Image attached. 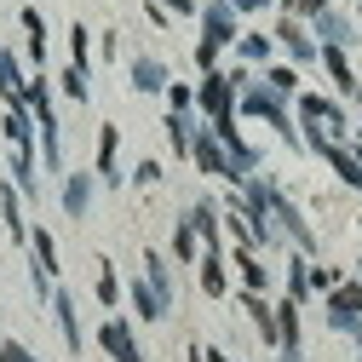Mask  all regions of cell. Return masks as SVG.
Wrapping results in <instances>:
<instances>
[{"label":"cell","instance_id":"6da1fadb","mask_svg":"<svg viewBox=\"0 0 362 362\" xmlns=\"http://www.w3.org/2000/svg\"><path fill=\"white\" fill-rule=\"evenodd\" d=\"M224 47H236V6L230 0H207V18H202V47H196V64L213 69V58Z\"/></svg>","mask_w":362,"mask_h":362},{"label":"cell","instance_id":"7a4b0ae2","mask_svg":"<svg viewBox=\"0 0 362 362\" xmlns=\"http://www.w3.org/2000/svg\"><path fill=\"white\" fill-rule=\"evenodd\" d=\"M98 345H104L115 362H144V351L132 345V328H127V322H104V328H98Z\"/></svg>","mask_w":362,"mask_h":362},{"label":"cell","instance_id":"3957f363","mask_svg":"<svg viewBox=\"0 0 362 362\" xmlns=\"http://www.w3.org/2000/svg\"><path fill=\"white\" fill-rule=\"evenodd\" d=\"M276 35L288 40V52H293L299 64H310V58H316V40H310V35H305V29L293 23V18H282V29H276Z\"/></svg>","mask_w":362,"mask_h":362},{"label":"cell","instance_id":"277c9868","mask_svg":"<svg viewBox=\"0 0 362 362\" xmlns=\"http://www.w3.org/2000/svg\"><path fill=\"white\" fill-rule=\"evenodd\" d=\"M132 86H139V93H161V86H167V69H161L156 58H139V64H132Z\"/></svg>","mask_w":362,"mask_h":362},{"label":"cell","instance_id":"5b68a950","mask_svg":"<svg viewBox=\"0 0 362 362\" xmlns=\"http://www.w3.org/2000/svg\"><path fill=\"white\" fill-rule=\"evenodd\" d=\"M236 270H242V282H247V293H264V288H270V276H264V264H259V259H253L247 247L236 253Z\"/></svg>","mask_w":362,"mask_h":362},{"label":"cell","instance_id":"8992f818","mask_svg":"<svg viewBox=\"0 0 362 362\" xmlns=\"http://www.w3.org/2000/svg\"><path fill=\"white\" fill-rule=\"evenodd\" d=\"M52 310H58V322H64V339H69V351H81V328H75V299H69V293H52Z\"/></svg>","mask_w":362,"mask_h":362},{"label":"cell","instance_id":"52a82bcc","mask_svg":"<svg viewBox=\"0 0 362 362\" xmlns=\"http://www.w3.org/2000/svg\"><path fill=\"white\" fill-rule=\"evenodd\" d=\"M23 29H29V58L40 64V58H47V23H40L35 6H23Z\"/></svg>","mask_w":362,"mask_h":362},{"label":"cell","instance_id":"ba28073f","mask_svg":"<svg viewBox=\"0 0 362 362\" xmlns=\"http://www.w3.org/2000/svg\"><path fill=\"white\" fill-rule=\"evenodd\" d=\"M115 150H121V132L104 127V132H98V173H104V178H115Z\"/></svg>","mask_w":362,"mask_h":362},{"label":"cell","instance_id":"9c48e42d","mask_svg":"<svg viewBox=\"0 0 362 362\" xmlns=\"http://www.w3.org/2000/svg\"><path fill=\"white\" fill-rule=\"evenodd\" d=\"M86 202H93V178H69V190H64V207L81 218V213H86Z\"/></svg>","mask_w":362,"mask_h":362},{"label":"cell","instance_id":"30bf717a","mask_svg":"<svg viewBox=\"0 0 362 362\" xmlns=\"http://www.w3.org/2000/svg\"><path fill=\"white\" fill-rule=\"evenodd\" d=\"M6 139H12V150H29L35 139H29V115L23 110H6Z\"/></svg>","mask_w":362,"mask_h":362},{"label":"cell","instance_id":"8fae6325","mask_svg":"<svg viewBox=\"0 0 362 362\" xmlns=\"http://www.w3.org/2000/svg\"><path fill=\"white\" fill-rule=\"evenodd\" d=\"M236 52H242L247 64H264V58H270V40H264V35H236Z\"/></svg>","mask_w":362,"mask_h":362},{"label":"cell","instance_id":"7c38bea8","mask_svg":"<svg viewBox=\"0 0 362 362\" xmlns=\"http://www.w3.org/2000/svg\"><path fill=\"white\" fill-rule=\"evenodd\" d=\"M202 288H207V293H224V264H218V253L202 259Z\"/></svg>","mask_w":362,"mask_h":362},{"label":"cell","instance_id":"4fadbf2b","mask_svg":"<svg viewBox=\"0 0 362 362\" xmlns=\"http://www.w3.org/2000/svg\"><path fill=\"white\" fill-rule=\"evenodd\" d=\"M270 93H282V98L299 93V75H293V69H270Z\"/></svg>","mask_w":362,"mask_h":362},{"label":"cell","instance_id":"5bb4252c","mask_svg":"<svg viewBox=\"0 0 362 362\" xmlns=\"http://www.w3.org/2000/svg\"><path fill=\"white\" fill-rule=\"evenodd\" d=\"M64 93L69 98H86V69H75V64L64 69Z\"/></svg>","mask_w":362,"mask_h":362},{"label":"cell","instance_id":"9a60e30c","mask_svg":"<svg viewBox=\"0 0 362 362\" xmlns=\"http://www.w3.org/2000/svg\"><path fill=\"white\" fill-rule=\"evenodd\" d=\"M98 299H104V305L121 299V282H115V270H110V264H104V276H98Z\"/></svg>","mask_w":362,"mask_h":362},{"label":"cell","instance_id":"2e32d148","mask_svg":"<svg viewBox=\"0 0 362 362\" xmlns=\"http://www.w3.org/2000/svg\"><path fill=\"white\" fill-rule=\"evenodd\" d=\"M310 288H322V293H334V288H339V270H328V264H316V270H310Z\"/></svg>","mask_w":362,"mask_h":362},{"label":"cell","instance_id":"e0dca14e","mask_svg":"<svg viewBox=\"0 0 362 362\" xmlns=\"http://www.w3.org/2000/svg\"><path fill=\"white\" fill-rule=\"evenodd\" d=\"M132 185H161V161H139V173H132Z\"/></svg>","mask_w":362,"mask_h":362},{"label":"cell","instance_id":"ac0fdd59","mask_svg":"<svg viewBox=\"0 0 362 362\" xmlns=\"http://www.w3.org/2000/svg\"><path fill=\"white\" fill-rule=\"evenodd\" d=\"M288 6H293L299 18H322V12H328V0H288Z\"/></svg>","mask_w":362,"mask_h":362},{"label":"cell","instance_id":"d6986e66","mask_svg":"<svg viewBox=\"0 0 362 362\" xmlns=\"http://www.w3.org/2000/svg\"><path fill=\"white\" fill-rule=\"evenodd\" d=\"M0 362H35V351H23V345L6 339V345H0Z\"/></svg>","mask_w":362,"mask_h":362},{"label":"cell","instance_id":"ffe728a7","mask_svg":"<svg viewBox=\"0 0 362 362\" xmlns=\"http://www.w3.org/2000/svg\"><path fill=\"white\" fill-rule=\"evenodd\" d=\"M167 98H173V110H190V104H196L190 86H167Z\"/></svg>","mask_w":362,"mask_h":362},{"label":"cell","instance_id":"44dd1931","mask_svg":"<svg viewBox=\"0 0 362 362\" xmlns=\"http://www.w3.org/2000/svg\"><path fill=\"white\" fill-rule=\"evenodd\" d=\"M167 6H173V12H196L202 0H167Z\"/></svg>","mask_w":362,"mask_h":362},{"label":"cell","instance_id":"7402d4cb","mask_svg":"<svg viewBox=\"0 0 362 362\" xmlns=\"http://www.w3.org/2000/svg\"><path fill=\"white\" fill-rule=\"evenodd\" d=\"M207 362H230V356H224V351H207Z\"/></svg>","mask_w":362,"mask_h":362},{"label":"cell","instance_id":"603a6c76","mask_svg":"<svg viewBox=\"0 0 362 362\" xmlns=\"http://www.w3.org/2000/svg\"><path fill=\"white\" fill-rule=\"evenodd\" d=\"M356 6H362V0H356Z\"/></svg>","mask_w":362,"mask_h":362}]
</instances>
